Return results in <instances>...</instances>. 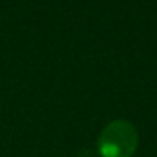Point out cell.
<instances>
[{
    "label": "cell",
    "instance_id": "1",
    "mask_svg": "<svg viewBox=\"0 0 157 157\" xmlns=\"http://www.w3.org/2000/svg\"><path fill=\"white\" fill-rule=\"evenodd\" d=\"M135 147L137 132L125 120L108 123L100 137V152L103 157H130Z\"/></svg>",
    "mask_w": 157,
    "mask_h": 157
}]
</instances>
